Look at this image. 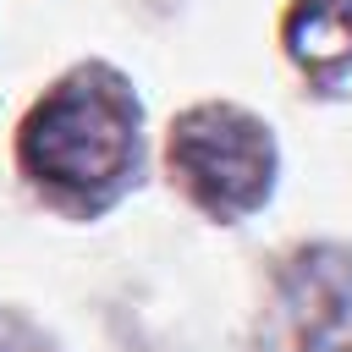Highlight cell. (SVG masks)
I'll list each match as a JSON object with an SVG mask.
<instances>
[{"instance_id": "obj_1", "label": "cell", "mask_w": 352, "mask_h": 352, "mask_svg": "<svg viewBox=\"0 0 352 352\" xmlns=\"http://www.w3.org/2000/svg\"><path fill=\"white\" fill-rule=\"evenodd\" d=\"M132 160V104L116 82H66L28 121V165L66 187H99Z\"/></svg>"}, {"instance_id": "obj_2", "label": "cell", "mask_w": 352, "mask_h": 352, "mask_svg": "<svg viewBox=\"0 0 352 352\" xmlns=\"http://www.w3.org/2000/svg\"><path fill=\"white\" fill-rule=\"evenodd\" d=\"M170 165L214 214H236L270 187V138L236 110H192L170 138Z\"/></svg>"}, {"instance_id": "obj_3", "label": "cell", "mask_w": 352, "mask_h": 352, "mask_svg": "<svg viewBox=\"0 0 352 352\" xmlns=\"http://www.w3.org/2000/svg\"><path fill=\"white\" fill-rule=\"evenodd\" d=\"M292 319L308 352H346L352 341V264L341 253H308L292 270Z\"/></svg>"}, {"instance_id": "obj_4", "label": "cell", "mask_w": 352, "mask_h": 352, "mask_svg": "<svg viewBox=\"0 0 352 352\" xmlns=\"http://www.w3.org/2000/svg\"><path fill=\"white\" fill-rule=\"evenodd\" d=\"M292 50L308 66H330L352 55V0H302L292 16Z\"/></svg>"}, {"instance_id": "obj_5", "label": "cell", "mask_w": 352, "mask_h": 352, "mask_svg": "<svg viewBox=\"0 0 352 352\" xmlns=\"http://www.w3.org/2000/svg\"><path fill=\"white\" fill-rule=\"evenodd\" d=\"M0 352H44V346H33L22 330H11V324H0Z\"/></svg>"}]
</instances>
